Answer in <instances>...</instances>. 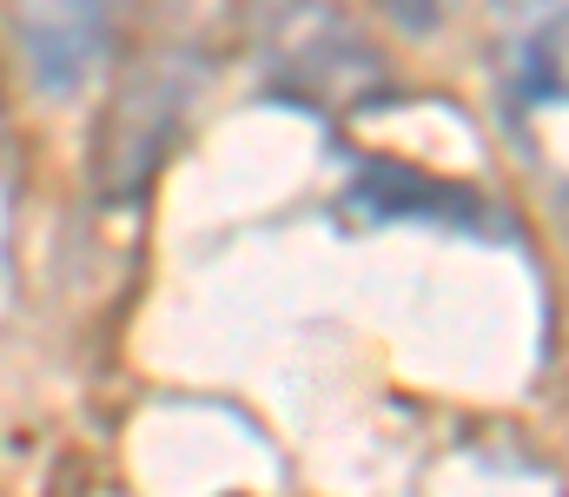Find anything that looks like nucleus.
<instances>
[{"instance_id":"obj_1","label":"nucleus","mask_w":569,"mask_h":497,"mask_svg":"<svg viewBox=\"0 0 569 497\" xmlns=\"http://www.w3.org/2000/svg\"><path fill=\"white\" fill-rule=\"evenodd\" d=\"M490 80L523 166L569 219V0H490Z\"/></svg>"},{"instance_id":"obj_2","label":"nucleus","mask_w":569,"mask_h":497,"mask_svg":"<svg viewBox=\"0 0 569 497\" xmlns=\"http://www.w3.org/2000/svg\"><path fill=\"white\" fill-rule=\"evenodd\" d=\"M266 87L305 113H358L385 100V60L331 0H259L252 13Z\"/></svg>"},{"instance_id":"obj_3","label":"nucleus","mask_w":569,"mask_h":497,"mask_svg":"<svg viewBox=\"0 0 569 497\" xmlns=\"http://www.w3.org/2000/svg\"><path fill=\"white\" fill-rule=\"evenodd\" d=\"M192 87H199V53H186V47H166V53H152L127 73L113 113L100 120V160H93L107 199H133L159 172L179 120H186Z\"/></svg>"},{"instance_id":"obj_4","label":"nucleus","mask_w":569,"mask_h":497,"mask_svg":"<svg viewBox=\"0 0 569 497\" xmlns=\"http://www.w3.org/2000/svg\"><path fill=\"white\" fill-rule=\"evenodd\" d=\"M120 0H13V40L47 100L80 93L113 47Z\"/></svg>"},{"instance_id":"obj_5","label":"nucleus","mask_w":569,"mask_h":497,"mask_svg":"<svg viewBox=\"0 0 569 497\" xmlns=\"http://www.w3.org/2000/svg\"><path fill=\"white\" fill-rule=\"evenodd\" d=\"M338 206H345V219H358V226H405V219H425V226H443V232L503 239V212H490L477 192L443 186V179H425V172L391 166V160L358 166Z\"/></svg>"},{"instance_id":"obj_6","label":"nucleus","mask_w":569,"mask_h":497,"mask_svg":"<svg viewBox=\"0 0 569 497\" xmlns=\"http://www.w3.org/2000/svg\"><path fill=\"white\" fill-rule=\"evenodd\" d=\"M378 7L391 13V27H405V33H418V40L437 33V27L457 13V0H378Z\"/></svg>"}]
</instances>
